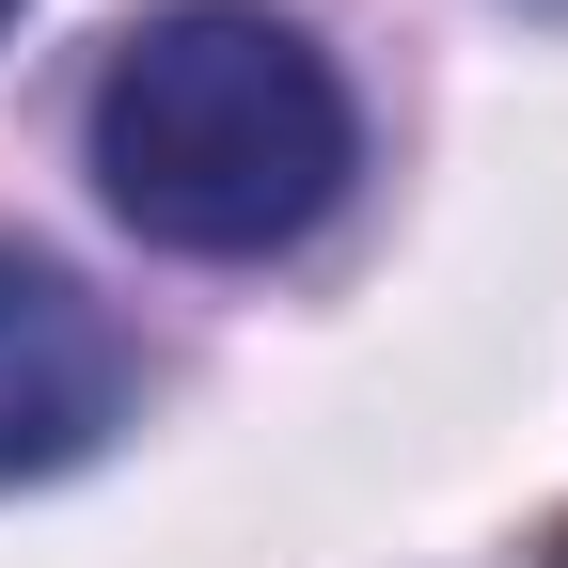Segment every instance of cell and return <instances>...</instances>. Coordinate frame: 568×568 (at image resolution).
Here are the masks:
<instances>
[{
	"mask_svg": "<svg viewBox=\"0 0 568 568\" xmlns=\"http://www.w3.org/2000/svg\"><path fill=\"white\" fill-rule=\"evenodd\" d=\"M80 159L111 190L126 237L205 253V268H253L284 237H316L347 174H364V111H347L332 48L268 0H174L95 63V111H80Z\"/></svg>",
	"mask_w": 568,
	"mask_h": 568,
	"instance_id": "obj_1",
	"label": "cell"
},
{
	"mask_svg": "<svg viewBox=\"0 0 568 568\" xmlns=\"http://www.w3.org/2000/svg\"><path fill=\"white\" fill-rule=\"evenodd\" d=\"M111 410H126V332H111V301L0 237V489L95 458Z\"/></svg>",
	"mask_w": 568,
	"mask_h": 568,
	"instance_id": "obj_2",
	"label": "cell"
},
{
	"mask_svg": "<svg viewBox=\"0 0 568 568\" xmlns=\"http://www.w3.org/2000/svg\"><path fill=\"white\" fill-rule=\"evenodd\" d=\"M0 17H17V0H0Z\"/></svg>",
	"mask_w": 568,
	"mask_h": 568,
	"instance_id": "obj_3",
	"label": "cell"
},
{
	"mask_svg": "<svg viewBox=\"0 0 568 568\" xmlns=\"http://www.w3.org/2000/svg\"><path fill=\"white\" fill-rule=\"evenodd\" d=\"M552 568H568V552H552Z\"/></svg>",
	"mask_w": 568,
	"mask_h": 568,
	"instance_id": "obj_4",
	"label": "cell"
}]
</instances>
